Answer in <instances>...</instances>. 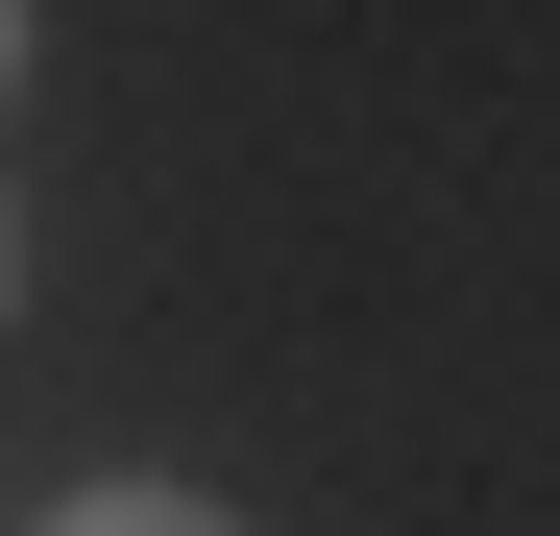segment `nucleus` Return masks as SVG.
Listing matches in <instances>:
<instances>
[{"label": "nucleus", "instance_id": "obj_1", "mask_svg": "<svg viewBox=\"0 0 560 536\" xmlns=\"http://www.w3.org/2000/svg\"><path fill=\"white\" fill-rule=\"evenodd\" d=\"M49 536H220V512H196V488H73Z\"/></svg>", "mask_w": 560, "mask_h": 536}, {"label": "nucleus", "instance_id": "obj_2", "mask_svg": "<svg viewBox=\"0 0 560 536\" xmlns=\"http://www.w3.org/2000/svg\"><path fill=\"white\" fill-rule=\"evenodd\" d=\"M0 293H25V244H0Z\"/></svg>", "mask_w": 560, "mask_h": 536}, {"label": "nucleus", "instance_id": "obj_3", "mask_svg": "<svg viewBox=\"0 0 560 536\" xmlns=\"http://www.w3.org/2000/svg\"><path fill=\"white\" fill-rule=\"evenodd\" d=\"M0 73H25V25H0Z\"/></svg>", "mask_w": 560, "mask_h": 536}]
</instances>
